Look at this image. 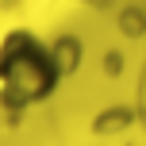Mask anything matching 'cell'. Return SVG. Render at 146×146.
<instances>
[{
  "instance_id": "1",
  "label": "cell",
  "mask_w": 146,
  "mask_h": 146,
  "mask_svg": "<svg viewBox=\"0 0 146 146\" xmlns=\"http://www.w3.org/2000/svg\"><path fill=\"white\" fill-rule=\"evenodd\" d=\"M62 66L54 46L31 27H12L0 35V108L27 111L54 96Z\"/></svg>"
}]
</instances>
